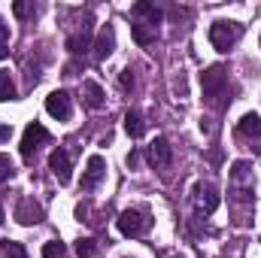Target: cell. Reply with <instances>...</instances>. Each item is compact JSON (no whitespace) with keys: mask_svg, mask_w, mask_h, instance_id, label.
Here are the masks:
<instances>
[{"mask_svg":"<svg viewBox=\"0 0 261 258\" xmlns=\"http://www.w3.org/2000/svg\"><path fill=\"white\" fill-rule=\"evenodd\" d=\"M6 55H9V49H6V46H0V61H3Z\"/></svg>","mask_w":261,"mask_h":258,"instance_id":"cell-29","label":"cell"},{"mask_svg":"<svg viewBox=\"0 0 261 258\" xmlns=\"http://www.w3.org/2000/svg\"><path fill=\"white\" fill-rule=\"evenodd\" d=\"M49 170L55 173V179L67 186L70 183V155H67V149H52V155H49Z\"/></svg>","mask_w":261,"mask_h":258,"instance_id":"cell-12","label":"cell"},{"mask_svg":"<svg viewBox=\"0 0 261 258\" xmlns=\"http://www.w3.org/2000/svg\"><path fill=\"white\" fill-rule=\"evenodd\" d=\"M134 15H140V18H146L143 24H149V28H155L158 31V24H161V18H164V12L155 6V3H149V0H140V3H134V9H130Z\"/></svg>","mask_w":261,"mask_h":258,"instance_id":"cell-14","label":"cell"},{"mask_svg":"<svg viewBox=\"0 0 261 258\" xmlns=\"http://www.w3.org/2000/svg\"><path fill=\"white\" fill-rule=\"evenodd\" d=\"M0 100H15V85L6 70H0Z\"/></svg>","mask_w":261,"mask_h":258,"instance_id":"cell-20","label":"cell"},{"mask_svg":"<svg viewBox=\"0 0 261 258\" xmlns=\"http://www.w3.org/2000/svg\"><path fill=\"white\" fill-rule=\"evenodd\" d=\"M0 252H3V258H28L24 246L15 243V240H3V243H0Z\"/></svg>","mask_w":261,"mask_h":258,"instance_id":"cell-19","label":"cell"},{"mask_svg":"<svg viewBox=\"0 0 261 258\" xmlns=\"http://www.w3.org/2000/svg\"><path fill=\"white\" fill-rule=\"evenodd\" d=\"M12 173H15V167H12V161H9V155H0V183H6V179H12Z\"/></svg>","mask_w":261,"mask_h":258,"instance_id":"cell-24","label":"cell"},{"mask_svg":"<svg viewBox=\"0 0 261 258\" xmlns=\"http://www.w3.org/2000/svg\"><path fill=\"white\" fill-rule=\"evenodd\" d=\"M116 225H119V231L125 237H143L152 228V213L146 207H130V210H122L119 213Z\"/></svg>","mask_w":261,"mask_h":258,"instance_id":"cell-2","label":"cell"},{"mask_svg":"<svg viewBox=\"0 0 261 258\" xmlns=\"http://www.w3.org/2000/svg\"><path fill=\"white\" fill-rule=\"evenodd\" d=\"M43 143H49V131L43 128L40 122H31L28 128H24V134H21V158H34V152L43 146Z\"/></svg>","mask_w":261,"mask_h":258,"instance_id":"cell-5","label":"cell"},{"mask_svg":"<svg viewBox=\"0 0 261 258\" xmlns=\"http://www.w3.org/2000/svg\"><path fill=\"white\" fill-rule=\"evenodd\" d=\"M119 85H122V91L134 88V70H122L119 73Z\"/></svg>","mask_w":261,"mask_h":258,"instance_id":"cell-25","label":"cell"},{"mask_svg":"<svg viewBox=\"0 0 261 258\" xmlns=\"http://www.w3.org/2000/svg\"><path fill=\"white\" fill-rule=\"evenodd\" d=\"M149 161H152V167H170V161H173V149H170V143L164 140V137H155L152 140V146H149Z\"/></svg>","mask_w":261,"mask_h":258,"instance_id":"cell-10","label":"cell"},{"mask_svg":"<svg viewBox=\"0 0 261 258\" xmlns=\"http://www.w3.org/2000/svg\"><path fill=\"white\" fill-rule=\"evenodd\" d=\"M237 134L255 140V152H261V119H258V113H246V116L240 119V125H237Z\"/></svg>","mask_w":261,"mask_h":258,"instance_id":"cell-13","label":"cell"},{"mask_svg":"<svg viewBox=\"0 0 261 258\" xmlns=\"http://www.w3.org/2000/svg\"><path fill=\"white\" fill-rule=\"evenodd\" d=\"M113 52H116V28L113 24H103L100 34H97V40H94V58L97 61H107Z\"/></svg>","mask_w":261,"mask_h":258,"instance_id":"cell-9","label":"cell"},{"mask_svg":"<svg viewBox=\"0 0 261 258\" xmlns=\"http://www.w3.org/2000/svg\"><path fill=\"white\" fill-rule=\"evenodd\" d=\"M76 252H79V258H94L97 243H94L91 237H82V240H76Z\"/></svg>","mask_w":261,"mask_h":258,"instance_id":"cell-21","label":"cell"},{"mask_svg":"<svg viewBox=\"0 0 261 258\" xmlns=\"http://www.w3.org/2000/svg\"><path fill=\"white\" fill-rule=\"evenodd\" d=\"M243 37V24L240 21H213L210 24V43H213V49L216 52H228L237 40Z\"/></svg>","mask_w":261,"mask_h":258,"instance_id":"cell-3","label":"cell"},{"mask_svg":"<svg viewBox=\"0 0 261 258\" xmlns=\"http://www.w3.org/2000/svg\"><path fill=\"white\" fill-rule=\"evenodd\" d=\"M9 43V28L3 24V18H0V46H6Z\"/></svg>","mask_w":261,"mask_h":258,"instance_id":"cell-27","label":"cell"},{"mask_svg":"<svg viewBox=\"0 0 261 258\" xmlns=\"http://www.w3.org/2000/svg\"><path fill=\"white\" fill-rule=\"evenodd\" d=\"M15 219L21 225H37V222H43V207L34 197H21L18 207H15Z\"/></svg>","mask_w":261,"mask_h":258,"instance_id":"cell-11","label":"cell"},{"mask_svg":"<svg viewBox=\"0 0 261 258\" xmlns=\"http://www.w3.org/2000/svg\"><path fill=\"white\" fill-rule=\"evenodd\" d=\"M130 34H134V40H137V46H149V43H155V28H149V24H143V21H137V24H130Z\"/></svg>","mask_w":261,"mask_h":258,"instance_id":"cell-17","label":"cell"},{"mask_svg":"<svg viewBox=\"0 0 261 258\" xmlns=\"http://www.w3.org/2000/svg\"><path fill=\"white\" fill-rule=\"evenodd\" d=\"M64 255H67V249H64L61 240H49V243L43 246V258H64Z\"/></svg>","mask_w":261,"mask_h":258,"instance_id":"cell-22","label":"cell"},{"mask_svg":"<svg viewBox=\"0 0 261 258\" xmlns=\"http://www.w3.org/2000/svg\"><path fill=\"white\" fill-rule=\"evenodd\" d=\"M85 49H91V37H88V28H82V34H73V37H67V52L79 55V52H85Z\"/></svg>","mask_w":261,"mask_h":258,"instance_id":"cell-18","label":"cell"},{"mask_svg":"<svg viewBox=\"0 0 261 258\" xmlns=\"http://www.w3.org/2000/svg\"><path fill=\"white\" fill-rule=\"evenodd\" d=\"M9 137H12V128H9V125H0V143L9 140Z\"/></svg>","mask_w":261,"mask_h":258,"instance_id":"cell-28","label":"cell"},{"mask_svg":"<svg viewBox=\"0 0 261 258\" xmlns=\"http://www.w3.org/2000/svg\"><path fill=\"white\" fill-rule=\"evenodd\" d=\"M125 131H128V137H134V140H140L146 134V122H143V116L137 110H128L125 113Z\"/></svg>","mask_w":261,"mask_h":258,"instance_id":"cell-16","label":"cell"},{"mask_svg":"<svg viewBox=\"0 0 261 258\" xmlns=\"http://www.w3.org/2000/svg\"><path fill=\"white\" fill-rule=\"evenodd\" d=\"M200 88H203L206 104H213L219 110L228 107V70L225 67L216 64V67H210V70H203L200 73Z\"/></svg>","mask_w":261,"mask_h":258,"instance_id":"cell-1","label":"cell"},{"mask_svg":"<svg viewBox=\"0 0 261 258\" xmlns=\"http://www.w3.org/2000/svg\"><path fill=\"white\" fill-rule=\"evenodd\" d=\"M219 203H222V197H219V192H216V186H213V183H197V186H195V207H197V213L210 216V213H216V210H219Z\"/></svg>","mask_w":261,"mask_h":258,"instance_id":"cell-6","label":"cell"},{"mask_svg":"<svg viewBox=\"0 0 261 258\" xmlns=\"http://www.w3.org/2000/svg\"><path fill=\"white\" fill-rule=\"evenodd\" d=\"M12 12H15L18 18H28V15L37 12V6H34V3H24V0H15V3H12Z\"/></svg>","mask_w":261,"mask_h":258,"instance_id":"cell-23","label":"cell"},{"mask_svg":"<svg viewBox=\"0 0 261 258\" xmlns=\"http://www.w3.org/2000/svg\"><path fill=\"white\" fill-rule=\"evenodd\" d=\"M82 97H85V107H91V110H100L103 107V100H107V94H103V88H100V82H82Z\"/></svg>","mask_w":261,"mask_h":258,"instance_id":"cell-15","label":"cell"},{"mask_svg":"<svg viewBox=\"0 0 261 258\" xmlns=\"http://www.w3.org/2000/svg\"><path fill=\"white\" fill-rule=\"evenodd\" d=\"M137 164H140V152H137V149H130V152H128V167L134 170Z\"/></svg>","mask_w":261,"mask_h":258,"instance_id":"cell-26","label":"cell"},{"mask_svg":"<svg viewBox=\"0 0 261 258\" xmlns=\"http://www.w3.org/2000/svg\"><path fill=\"white\" fill-rule=\"evenodd\" d=\"M46 113H49L52 119H58V122H67V119L73 116L70 94H67V91H52V94L46 97Z\"/></svg>","mask_w":261,"mask_h":258,"instance_id":"cell-7","label":"cell"},{"mask_svg":"<svg viewBox=\"0 0 261 258\" xmlns=\"http://www.w3.org/2000/svg\"><path fill=\"white\" fill-rule=\"evenodd\" d=\"M0 225H3V210H0Z\"/></svg>","mask_w":261,"mask_h":258,"instance_id":"cell-30","label":"cell"},{"mask_svg":"<svg viewBox=\"0 0 261 258\" xmlns=\"http://www.w3.org/2000/svg\"><path fill=\"white\" fill-rule=\"evenodd\" d=\"M252 189H255L252 164L249 161H234L231 164V194L237 200H252Z\"/></svg>","mask_w":261,"mask_h":258,"instance_id":"cell-4","label":"cell"},{"mask_svg":"<svg viewBox=\"0 0 261 258\" xmlns=\"http://www.w3.org/2000/svg\"><path fill=\"white\" fill-rule=\"evenodd\" d=\"M103 173H107V161H103L100 155H91V158H88V164H85V173H82V183H79V189H82V192H91V189H97V183L103 179Z\"/></svg>","mask_w":261,"mask_h":258,"instance_id":"cell-8","label":"cell"}]
</instances>
